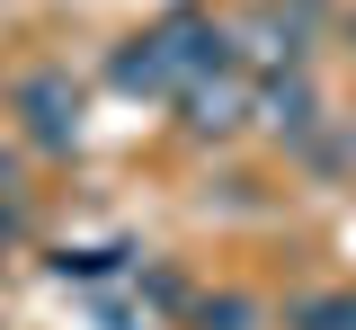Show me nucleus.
Segmentation results:
<instances>
[{
    "mask_svg": "<svg viewBox=\"0 0 356 330\" xmlns=\"http://www.w3.org/2000/svg\"><path fill=\"white\" fill-rule=\"evenodd\" d=\"M214 63H232V27L196 18V9H170L161 27H143V36L116 45L107 81H116L125 98H170L178 81H196V72H214Z\"/></svg>",
    "mask_w": 356,
    "mask_h": 330,
    "instance_id": "obj_1",
    "label": "nucleus"
},
{
    "mask_svg": "<svg viewBox=\"0 0 356 330\" xmlns=\"http://www.w3.org/2000/svg\"><path fill=\"white\" fill-rule=\"evenodd\" d=\"M9 107L27 116V143L36 152H72L81 143V90H72V72H27L9 90Z\"/></svg>",
    "mask_w": 356,
    "mask_h": 330,
    "instance_id": "obj_3",
    "label": "nucleus"
},
{
    "mask_svg": "<svg viewBox=\"0 0 356 330\" xmlns=\"http://www.w3.org/2000/svg\"><path fill=\"white\" fill-rule=\"evenodd\" d=\"M250 116H259V125H276L285 143H312V134H321V90H312V72H303V63L267 72L259 90H250Z\"/></svg>",
    "mask_w": 356,
    "mask_h": 330,
    "instance_id": "obj_5",
    "label": "nucleus"
},
{
    "mask_svg": "<svg viewBox=\"0 0 356 330\" xmlns=\"http://www.w3.org/2000/svg\"><path fill=\"white\" fill-rule=\"evenodd\" d=\"M250 90H259V81H241L232 63H214V72L178 81L170 98H178V125H187L196 143H222V134H241V125H250Z\"/></svg>",
    "mask_w": 356,
    "mask_h": 330,
    "instance_id": "obj_2",
    "label": "nucleus"
},
{
    "mask_svg": "<svg viewBox=\"0 0 356 330\" xmlns=\"http://www.w3.org/2000/svg\"><path fill=\"white\" fill-rule=\"evenodd\" d=\"M9 233H18V223H9V214H0V250H9Z\"/></svg>",
    "mask_w": 356,
    "mask_h": 330,
    "instance_id": "obj_8",
    "label": "nucleus"
},
{
    "mask_svg": "<svg viewBox=\"0 0 356 330\" xmlns=\"http://www.w3.org/2000/svg\"><path fill=\"white\" fill-rule=\"evenodd\" d=\"M348 36H356V9H348Z\"/></svg>",
    "mask_w": 356,
    "mask_h": 330,
    "instance_id": "obj_10",
    "label": "nucleus"
},
{
    "mask_svg": "<svg viewBox=\"0 0 356 330\" xmlns=\"http://www.w3.org/2000/svg\"><path fill=\"white\" fill-rule=\"evenodd\" d=\"M312 27H321V0H267V9H250V27H241L232 45L250 54L259 72H285V63H303Z\"/></svg>",
    "mask_w": 356,
    "mask_h": 330,
    "instance_id": "obj_4",
    "label": "nucleus"
},
{
    "mask_svg": "<svg viewBox=\"0 0 356 330\" xmlns=\"http://www.w3.org/2000/svg\"><path fill=\"white\" fill-rule=\"evenodd\" d=\"M0 188H9V152H0Z\"/></svg>",
    "mask_w": 356,
    "mask_h": 330,
    "instance_id": "obj_9",
    "label": "nucleus"
},
{
    "mask_svg": "<svg viewBox=\"0 0 356 330\" xmlns=\"http://www.w3.org/2000/svg\"><path fill=\"white\" fill-rule=\"evenodd\" d=\"M285 330H356V294H303L285 313Z\"/></svg>",
    "mask_w": 356,
    "mask_h": 330,
    "instance_id": "obj_7",
    "label": "nucleus"
},
{
    "mask_svg": "<svg viewBox=\"0 0 356 330\" xmlns=\"http://www.w3.org/2000/svg\"><path fill=\"white\" fill-rule=\"evenodd\" d=\"M187 322L196 330H259V304H250V294H196Z\"/></svg>",
    "mask_w": 356,
    "mask_h": 330,
    "instance_id": "obj_6",
    "label": "nucleus"
}]
</instances>
